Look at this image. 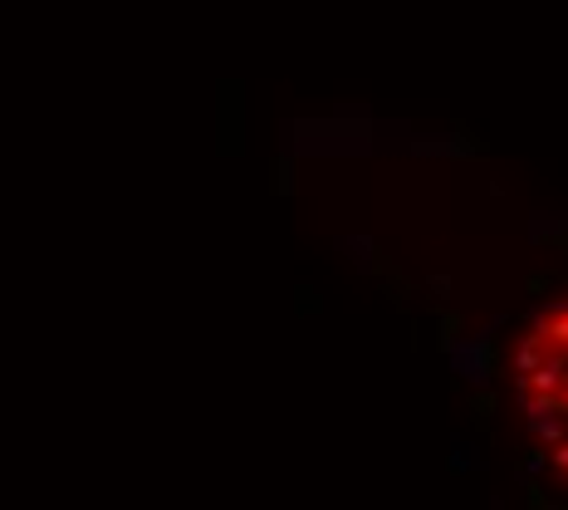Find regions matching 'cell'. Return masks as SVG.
I'll use <instances>...</instances> for the list:
<instances>
[{
	"mask_svg": "<svg viewBox=\"0 0 568 510\" xmlns=\"http://www.w3.org/2000/svg\"><path fill=\"white\" fill-rule=\"evenodd\" d=\"M539 339H558V343H568V304H564V309H558V319L548 324V329L539 333Z\"/></svg>",
	"mask_w": 568,
	"mask_h": 510,
	"instance_id": "obj_1",
	"label": "cell"
}]
</instances>
